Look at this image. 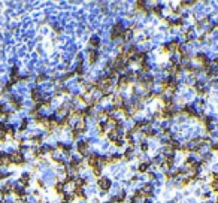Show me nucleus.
Returning <instances> with one entry per match:
<instances>
[{"label": "nucleus", "instance_id": "obj_9", "mask_svg": "<svg viewBox=\"0 0 218 203\" xmlns=\"http://www.w3.org/2000/svg\"><path fill=\"white\" fill-rule=\"evenodd\" d=\"M8 164H11L9 163V154L0 152V166H8Z\"/></svg>", "mask_w": 218, "mask_h": 203}, {"label": "nucleus", "instance_id": "obj_16", "mask_svg": "<svg viewBox=\"0 0 218 203\" xmlns=\"http://www.w3.org/2000/svg\"><path fill=\"white\" fill-rule=\"evenodd\" d=\"M0 203H6V202H2V200H0Z\"/></svg>", "mask_w": 218, "mask_h": 203}, {"label": "nucleus", "instance_id": "obj_10", "mask_svg": "<svg viewBox=\"0 0 218 203\" xmlns=\"http://www.w3.org/2000/svg\"><path fill=\"white\" fill-rule=\"evenodd\" d=\"M6 127L3 122H0V142H5L6 140Z\"/></svg>", "mask_w": 218, "mask_h": 203}, {"label": "nucleus", "instance_id": "obj_15", "mask_svg": "<svg viewBox=\"0 0 218 203\" xmlns=\"http://www.w3.org/2000/svg\"><path fill=\"white\" fill-rule=\"evenodd\" d=\"M3 112H5V106L3 103H0V115H3Z\"/></svg>", "mask_w": 218, "mask_h": 203}, {"label": "nucleus", "instance_id": "obj_3", "mask_svg": "<svg viewBox=\"0 0 218 203\" xmlns=\"http://www.w3.org/2000/svg\"><path fill=\"white\" fill-rule=\"evenodd\" d=\"M88 45H90V48H93V49H99V48L102 46V38L97 36V34H93V36L88 39Z\"/></svg>", "mask_w": 218, "mask_h": 203}, {"label": "nucleus", "instance_id": "obj_14", "mask_svg": "<svg viewBox=\"0 0 218 203\" xmlns=\"http://www.w3.org/2000/svg\"><path fill=\"white\" fill-rule=\"evenodd\" d=\"M8 176H9V175H8V173H0V181H3V179H6V178H8Z\"/></svg>", "mask_w": 218, "mask_h": 203}, {"label": "nucleus", "instance_id": "obj_2", "mask_svg": "<svg viewBox=\"0 0 218 203\" xmlns=\"http://www.w3.org/2000/svg\"><path fill=\"white\" fill-rule=\"evenodd\" d=\"M9 163L12 164H16V166H21V164H25V157L23 155L21 151H14L9 154Z\"/></svg>", "mask_w": 218, "mask_h": 203}, {"label": "nucleus", "instance_id": "obj_8", "mask_svg": "<svg viewBox=\"0 0 218 203\" xmlns=\"http://www.w3.org/2000/svg\"><path fill=\"white\" fill-rule=\"evenodd\" d=\"M9 103L12 105V106H14L15 109H21V102H20V99H18V97H14V96H11V97H9Z\"/></svg>", "mask_w": 218, "mask_h": 203}, {"label": "nucleus", "instance_id": "obj_7", "mask_svg": "<svg viewBox=\"0 0 218 203\" xmlns=\"http://www.w3.org/2000/svg\"><path fill=\"white\" fill-rule=\"evenodd\" d=\"M12 190H14V185H11V184H5L3 187L0 188V193H2V196H8V194L12 193Z\"/></svg>", "mask_w": 218, "mask_h": 203}, {"label": "nucleus", "instance_id": "obj_13", "mask_svg": "<svg viewBox=\"0 0 218 203\" xmlns=\"http://www.w3.org/2000/svg\"><path fill=\"white\" fill-rule=\"evenodd\" d=\"M45 79H46V75H45V73H40V75L36 78V82H43Z\"/></svg>", "mask_w": 218, "mask_h": 203}, {"label": "nucleus", "instance_id": "obj_12", "mask_svg": "<svg viewBox=\"0 0 218 203\" xmlns=\"http://www.w3.org/2000/svg\"><path fill=\"white\" fill-rule=\"evenodd\" d=\"M27 126H29V121L27 120H23L21 121V126H20V131H24L25 128H27Z\"/></svg>", "mask_w": 218, "mask_h": 203}, {"label": "nucleus", "instance_id": "obj_1", "mask_svg": "<svg viewBox=\"0 0 218 203\" xmlns=\"http://www.w3.org/2000/svg\"><path fill=\"white\" fill-rule=\"evenodd\" d=\"M96 187L99 188V191L108 193V191H111V187H112V179L106 175H102L97 178V181H96Z\"/></svg>", "mask_w": 218, "mask_h": 203}, {"label": "nucleus", "instance_id": "obj_6", "mask_svg": "<svg viewBox=\"0 0 218 203\" xmlns=\"http://www.w3.org/2000/svg\"><path fill=\"white\" fill-rule=\"evenodd\" d=\"M30 173H23L21 175V178H20V184L23 185V187L25 188V187H29V184H30Z\"/></svg>", "mask_w": 218, "mask_h": 203}, {"label": "nucleus", "instance_id": "obj_4", "mask_svg": "<svg viewBox=\"0 0 218 203\" xmlns=\"http://www.w3.org/2000/svg\"><path fill=\"white\" fill-rule=\"evenodd\" d=\"M87 54H88V61H90L91 64L97 63L99 58H100V52H99V49H93V48H90Z\"/></svg>", "mask_w": 218, "mask_h": 203}, {"label": "nucleus", "instance_id": "obj_5", "mask_svg": "<svg viewBox=\"0 0 218 203\" xmlns=\"http://www.w3.org/2000/svg\"><path fill=\"white\" fill-rule=\"evenodd\" d=\"M30 97H31V100H33L34 103H39V102L43 100V99H42V91L39 90V88H33L31 93H30Z\"/></svg>", "mask_w": 218, "mask_h": 203}, {"label": "nucleus", "instance_id": "obj_11", "mask_svg": "<svg viewBox=\"0 0 218 203\" xmlns=\"http://www.w3.org/2000/svg\"><path fill=\"white\" fill-rule=\"evenodd\" d=\"M6 136H9L11 139H14V136H15V130H14L12 127H6Z\"/></svg>", "mask_w": 218, "mask_h": 203}]
</instances>
